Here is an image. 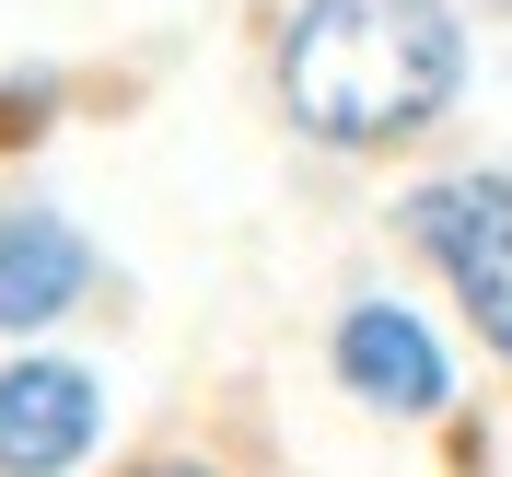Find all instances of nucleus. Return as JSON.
Listing matches in <instances>:
<instances>
[{"instance_id": "obj_1", "label": "nucleus", "mask_w": 512, "mask_h": 477, "mask_svg": "<svg viewBox=\"0 0 512 477\" xmlns=\"http://www.w3.org/2000/svg\"><path fill=\"white\" fill-rule=\"evenodd\" d=\"M454 70V12L443 0H303V24L280 47L291 117L315 140H408L419 117H443Z\"/></svg>"}, {"instance_id": "obj_2", "label": "nucleus", "mask_w": 512, "mask_h": 477, "mask_svg": "<svg viewBox=\"0 0 512 477\" xmlns=\"http://www.w3.org/2000/svg\"><path fill=\"white\" fill-rule=\"evenodd\" d=\"M408 233L454 268V291H466V315L489 326L512 350V175H466V187H431L408 210Z\"/></svg>"}, {"instance_id": "obj_3", "label": "nucleus", "mask_w": 512, "mask_h": 477, "mask_svg": "<svg viewBox=\"0 0 512 477\" xmlns=\"http://www.w3.org/2000/svg\"><path fill=\"white\" fill-rule=\"evenodd\" d=\"M94 373L82 361H12L0 373V477H70L94 454Z\"/></svg>"}, {"instance_id": "obj_4", "label": "nucleus", "mask_w": 512, "mask_h": 477, "mask_svg": "<svg viewBox=\"0 0 512 477\" xmlns=\"http://www.w3.org/2000/svg\"><path fill=\"white\" fill-rule=\"evenodd\" d=\"M338 373H350V396H373V408H443L454 361L431 350V326L408 315V303H361L350 326H338Z\"/></svg>"}, {"instance_id": "obj_5", "label": "nucleus", "mask_w": 512, "mask_h": 477, "mask_svg": "<svg viewBox=\"0 0 512 477\" xmlns=\"http://www.w3.org/2000/svg\"><path fill=\"white\" fill-rule=\"evenodd\" d=\"M82 280H94V245H82L59 210H0V326H12V338L47 326V315H70Z\"/></svg>"}, {"instance_id": "obj_6", "label": "nucleus", "mask_w": 512, "mask_h": 477, "mask_svg": "<svg viewBox=\"0 0 512 477\" xmlns=\"http://www.w3.org/2000/svg\"><path fill=\"white\" fill-rule=\"evenodd\" d=\"M140 477H210V466H187V454H152V466H140Z\"/></svg>"}]
</instances>
